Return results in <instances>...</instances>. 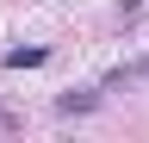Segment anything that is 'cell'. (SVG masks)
I'll return each instance as SVG.
<instances>
[{
    "mask_svg": "<svg viewBox=\"0 0 149 143\" xmlns=\"http://www.w3.org/2000/svg\"><path fill=\"white\" fill-rule=\"evenodd\" d=\"M0 62H6V68H44L50 62V44H13Z\"/></svg>",
    "mask_w": 149,
    "mask_h": 143,
    "instance_id": "1",
    "label": "cell"
},
{
    "mask_svg": "<svg viewBox=\"0 0 149 143\" xmlns=\"http://www.w3.org/2000/svg\"><path fill=\"white\" fill-rule=\"evenodd\" d=\"M93 106H100V93H93V87H68V93L56 100V112H62V118H74V112H93Z\"/></svg>",
    "mask_w": 149,
    "mask_h": 143,
    "instance_id": "2",
    "label": "cell"
},
{
    "mask_svg": "<svg viewBox=\"0 0 149 143\" xmlns=\"http://www.w3.org/2000/svg\"><path fill=\"white\" fill-rule=\"evenodd\" d=\"M6 124H13V118H6V112H0V131H6Z\"/></svg>",
    "mask_w": 149,
    "mask_h": 143,
    "instance_id": "3",
    "label": "cell"
}]
</instances>
